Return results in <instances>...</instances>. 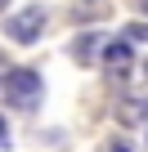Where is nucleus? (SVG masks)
<instances>
[{
	"mask_svg": "<svg viewBox=\"0 0 148 152\" xmlns=\"http://www.w3.org/2000/svg\"><path fill=\"white\" fill-rule=\"evenodd\" d=\"M5 130H9V125H5V116H0V139H5Z\"/></svg>",
	"mask_w": 148,
	"mask_h": 152,
	"instance_id": "423d86ee",
	"label": "nucleus"
},
{
	"mask_svg": "<svg viewBox=\"0 0 148 152\" xmlns=\"http://www.w3.org/2000/svg\"><path fill=\"white\" fill-rule=\"evenodd\" d=\"M130 40H148V27H130Z\"/></svg>",
	"mask_w": 148,
	"mask_h": 152,
	"instance_id": "39448f33",
	"label": "nucleus"
},
{
	"mask_svg": "<svg viewBox=\"0 0 148 152\" xmlns=\"http://www.w3.org/2000/svg\"><path fill=\"white\" fill-rule=\"evenodd\" d=\"M139 9H144V14H148V0H139Z\"/></svg>",
	"mask_w": 148,
	"mask_h": 152,
	"instance_id": "0eeeda50",
	"label": "nucleus"
},
{
	"mask_svg": "<svg viewBox=\"0 0 148 152\" xmlns=\"http://www.w3.org/2000/svg\"><path fill=\"white\" fill-rule=\"evenodd\" d=\"M130 58H135V54H130V40H112V45H103V63H108V67L121 72Z\"/></svg>",
	"mask_w": 148,
	"mask_h": 152,
	"instance_id": "7ed1b4c3",
	"label": "nucleus"
},
{
	"mask_svg": "<svg viewBox=\"0 0 148 152\" xmlns=\"http://www.w3.org/2000/svg\"><path fill=\"white\" fill-rule=\"evenodd\" d=\"M77 54H81V63H94V54H99V36H85V40L77 45Z\"/></svg>",
	"mask_w": 148,
	"mask_h": 152,
	"instance_id": "20e7f679",
	"label": "nucleus"
},
{
	"mask_svg": "<svg viewBox=\"0 0 148 152\" xmlns=\"http://www.w3.org/2000/svg\"><path fill=\"white\" fill-rule=\"evenodd\" d=\"M144 81H148V58H144Z\"/></svg>",
	"mask_w": 148,
	"mask_h": 152,
	"instance_id": "6e6552de",
	"label": "nucleus"
},
{
	"mask_svg": "<svg viewBox=\"0 0 148 152\" xmlns=\"http://www.w3.org/2000/svg\"><path fill=\"white\" fill-rule=\"evenodd\" d=\"M40 31H45V9H23V14H14L9 23H5V36L9 40H18V45H32V40H40Z\"/></svg>",
	"mask_w": 148,
	"mask_h": 152,
	"instance_id": "f03ea898",
	"label": "nucleus"
},
{
	"mask_svg": "<svg viewBox=\"0 0 148 152\" xmlns=\"http://www.w3.org/2000/svg\"><path fill=\"white\" fill-rule=\"evenodd\" d=\"M5 5H9V0H0V9H5Z\"/></svg>",
	"mask_w": 148,
	"mask_h": 152,
	"instance_id": "1a4fd4ad",
	"label": "nucleus"
},
{
	"mask_svg": "<svg viewBox=\"0 0 148 152\" xmlns=\"http://www.w3.org/2000/svg\"><path fill=\"white\" fill-rule=\"evenodd\" d=\"M40 72H32V67H14V72H5V85H0V94L9 99V107H18V112H36L40 107Z\"/></svg>",
	"mask_w": 148,
	"mask_h": 152,
	"instance_id": "f257e3e1",
	"label": "nucleus"
}]
</instances>
